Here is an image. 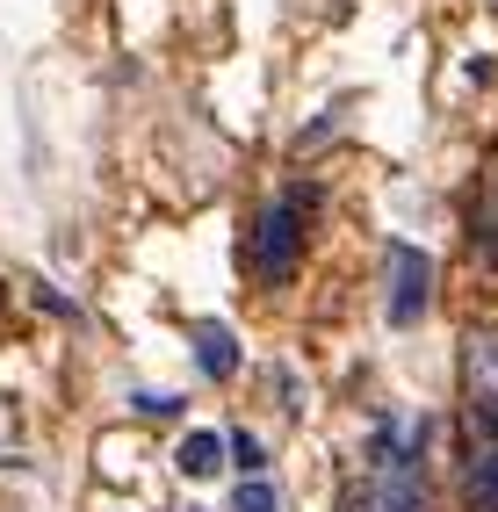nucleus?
Listing matches in <instances>:
<instances>
[{
	"label": "nucleus",
	"instance_id": "f257e3e1",
	"mask_svg": "<svg viewBox=\"0 0 498 512\" xmlns=\"http://www.w3.org/2000/svg\"><path fill=\"white\" fill-rule=\"evenodd\" d=\"M383 311L390 325H419L426 303H434V260H426L419 246H390V275H383Z\"/></svg>",
	"mask_w": 498,
	"mask_h": 512
},
{
	"label": "nucleus",
	"instance_id": "f03ea898",
	"mask_svg": "<svg viewBox=\"0 0 498 512\" xmlns=\"http://www.w3.org/2000/svg\"><path fill=\"white\" fill-rule=\"evenodd\" d=\"M253 260H260V275H268V282H289L296 275V260H304V202H296V195H282L275 210L260 217Z\"/></svg>",
	"mask_w": 498,
	"mask_h": 512
},
{
	"label": "nucleus",
	"instance_id": "7ed1b4c3",
	"mask_svg": "<svg viewBox=\"0 0 498 512\" xmlns=\"http://www.w3.org/2000/svg\"><path fill=\"white\" fill-rule=\"evenodd\" d=\"M462 390H470L477 419H498V325H477L462 347Z\"/></svg>",
	"mask_w": 498,
	"mask_h": 512
},
{
	"label": "nucleus",
	"instance_id": "20e7f679",
	"mask_svg": "<svg viewBox=\"0 0 498 512\" xmlns=\"http://www.w3.org/2000/svg\"><path fill=\"white\" fill-rule=\"evenodd\" d=\"M462 512H498V440L462 462Z\"/></svg>",
	"mask_w": 498,
	"mask_h": 512
},
{
	"label": "nucleus",
	"instance_id": "39448f33",
	"mask_svg": "<svg viewBox=\"0 0 498 512\" xmlns=\"http://www.w3.org/2000/svg\"><path fill=\"white\" fill-rule=\"evenodd\" d=\"M195 368H203L210 383H224V375H239V339H231L224 325H195Z\"/></svg>",
	"mask_w": 498,
	"mask_h": 512
},
{
	"label": "nucleus",
	"instance_id": "423d86ee",
	"mask_svg": "<svg viewBox=\"0 0 498 512\" xmlns=\"http://www.w3.org/2000/svg\"><path fill=\"white\" fill-rule=\"evenodd\" d=\"M174 462H181V476H195V484H203V476L224 469V440H217V433H188Z\"/></svg>",
	"mask_w": 498,
	"mask_h": 512
},
{
	"label": "nucleus",
	"instance_id": "0eeeda50",
	"mask_svg": "<svg viewBox=\"0 0 498 512\" xmlns=\"http://www.w3.org/2000/svg\"><path fill=\"white\" fill-rule=\"evenodd\" d=\"M231 512H282V498H275L268 476H246V484L231 491Z\"/></svg>",
	"mask_w": 498,
	"mask_h": 512
},
{
	"label": "nucleus",
	"instance_id": "6e6552de",
	"mask_svg": "<svg viewBox=\"0 0 498 512\" xmlns=\"http://www.w3.org/2000/svg\"><path fill=\"white\" fill-rule=\"evenodd\" d=\"M224 455H239V469L260 476V440H253V433H231V440H224Z\"/></svg>",
	"mask_w": 498,
	"mask_h": 512
}]
</instances>
